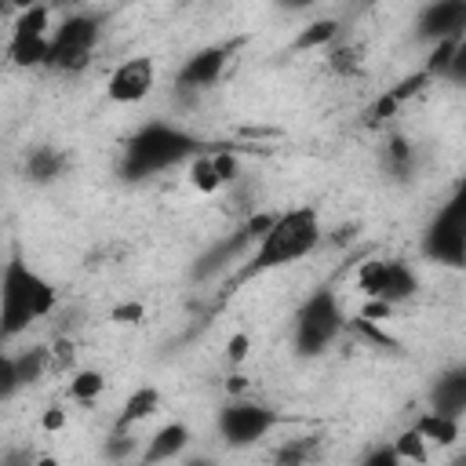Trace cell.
I'll return each mask as SVG.
<instances>
[{"mask_svg":"<svg viewBox=\"0 0 466 466\" xmlns=\"http://www.w3.org/2000/svg\"><path fill=\"white\" fill-rule=\"evenodd\" d=\"M197 153H204V142L178 127V124H167V120H146L127 142H124V153H120V178L124 182H146L175 164H186L193 160Z\"/></svg>","mask_w":466,"mask_h":466,"instance_id":"1","label":"cell"},{"mask_svg":"<svg viewBox=\"0 0 466 466\" xmlns=\"http://www.w3.org/2000/svg\"><path fill=\"white\" fill-rule=\"evenodd\" d=\"M324 237V226H320V215L317 208L309 204H295L288 211H277L269 229L258 237L255 251H251V262L240 269V280L244 277H255V273H266V269H280V266H291L306 255L317 251Z\"/></svg>","mask_w":466,"mask_h":466,"instance_id":"2","label":"cell"},{"mask_svg":"<svg viewBox=\"0 0 466 466\" xmlns=\"http://www.w3.org/2000/svg\"><path fill=\"white\" fill-rule=\"evenodd\" d=\"M58 306V288L25 258L11 255L0 277V339L11 342Z\"/></svg>","mask_w":466,"mask_h":466,"instance_id":"3","label":"cell"},{"mask_svg":"<svg viewBox=\"0 0 466 466\" xmlns=\"http://www.w3.org/2000/svg\"><path fill=\"white\" fill-rule=\"evenodd\" d=\"M419 251L426 262H437L444 269H466V175L426 222Z\"/></svg>","mask_w":466,"mask_h":466,"instance_id":"4","label":"cell"},{"mask_svg":"<svg viewBox=\"0 0 466 466\" xmlns=\"http://www.w3.org/2000/svg\"><path fill=\"white\" fill-rule=\"evenodd\" d=\"M106 33V15L102 11H69L58 18L55 33H51V51H47V66L58 76H76L91 66L98 44Z\"/></svg>","mask_w":466,"mask_h":466,"instance_id":"5","label":"cell"},{"mask_svg":"<svg viewBox=\"0 0 466 466\" xmlns=\"http://www.w3.org/2000/svg\"><path fill=\"white\" fill-rule=\"evenodd\" d=\"M342 331H346V313L339 306V295L331 288H317L299 302L291 317V350L302 360H313L328 353Z\"/></svg>","mask_w":466,"mask_h":466,"instance_id":"6","label":"cell"},{"mask_svg":"<svg viewBox=\"0 0 466 466\" xmlns=\"http://www.w3.org/2000/svg\"><path fill=\"white\" fill-rule=\"evenodd\" d=\"M277 422H280L277 408L244 400V397H229L215 415V430L229 448H251L255 441L269 437L277 430Z\"/></svg>","mask_w":466,"mask_h":466,"instance_id":"7","label":"cell"},{"mask_svg":"<svg viewBox=\"0 0 466 466\" xmlns=\"http://www.w3.org/2000/svg\"><path fill=\"white\" fill-rule=\"evenodd\" d=\"M51 7L47 4H29L18 11L15 25H11V40H7V58L18 69H36L47 66V51H51Z\"/></svg>","mask_w":466,"mask_h":466,"instance_id":"8","label":"cell"},{"mask_svg":"<svg viewBox=\"0 0 466 466\" xmlns=\"http://www.w3.org/2000/svg\"><path fill=\"white\" fill-rule=\"evenodd\" d=\"M357 288L386 306H400L419 291V277L404 258H368L357 269Z\"/></svg>","mask_w":466,"mask_h":466,"instance_id":"9","label":"cell"},{"mask_svg":"<svg viewBox=\"0 0 466 466\" xmlns=\"http://www.w3.org/2000/svg\"><path fill=\"white\" fill-rule=\"evenodd\" d=\"M269 222H273V215H251L244 226H237V233H229V237H222L218 244H211V248L193 262V269H189L193 280H208V277L222 273L229 262H237L248 244H258V237L269 229Z\"/></svg>","mask_w":466,"mask_h":466,"instance_id":"10","label":"cell"},{"mask_svg":"<svg viewBox=\"0 0 466 466\" xmlns=\"http://www.w3.org/2000/svg\"><path fill=\"white\" fill-rule=\"evenodd\" d=\"M55 368V350L47 346H29V350H4L0 353V400H11L22 386L40 382Z\"/></svg>","mask_w":466,"mask_h":466,"instance_id":"11","label":"cell"},{"mask_svg":"<svg viewBox=\"0 0 466 466\" xmlns=\"http://www.w3.org/2000/svg\"><path fill=\"white\" fill-rule=\"evenodd\" d=\"M466 33V0H426L415 15V40L441 44Z\"/></svg>","mask_w":466,"mask_h":466,"instance_id":"12","label":"cell"},{"mask_svg":"<svg viewBox=\"0 0 466 466\" xmlns=\"http://www.w3.org/2000/svg\"><path fill=\"white\" fill-rule=\"evenodd\" d=\"M153 84H157V62L146 58V55H135V58H124V62L109 73L106 95H109V102H116V106H135V102H142V98L153 91Z\"/></svg>","mask_w":466,"mask_h":466,"instance_id":"13","label":"cell"},{"mask_svg":"<svg viewBox=\"0 0 466 466\" xmlns=\"http://www.w3.org/2000/svg\"><path fill=\"white\" fill-rule=\"evenodd\" d=\"M229 55H233L229 44H211V47L193 51L175 73V91H208V87H215L226 73Z\"/></svg>","mask_w":466,"mask_h":466,"instance_id":"14","label":"cell"},{"mask_svg":"<svg viewBox=\"0 0 466 466\" xmlns=\"http://www.w3.org/2000/svg\"><path fill=\"white\" fill-rule=\"evenodd\" d=\"M240 171L233 153H197L189 160V182L197 193H218L226 182H233Z\"/></svg>","mask_w":466,"mask_h":466,"instance_id":"15","label":"cell"},{"mask_svg":"<svg viewBox=\"0 0 466 466\" xmlns=\"http://www.w3.org/2000/svg\"><path fill=\"white\" fill-rule=\"evenodd\" d=\"M430 408L455 419L466 415V364H451L430 382Z\"/></svg>","mask_w":466,"mask_h":466,"instance_id":"16","label":"cell"},{"mask_svg":"<svg viewBox=\"0 0 466 466\" xmlns=\"http://www.w3.org/2000/svg\"><path fill=\"white\" fill-rule=\"evenodd\" d=\"M66 167H69V157H66L62 149H55V146H33V149L25 153V178H29L33 186H51V182H58V178L66 175Z\"/></svg>","mask_w":466,"mask_h":466,"instance_id":"17","label":"cell"},{"mask_svg":"<svg viewBox=\"0 0 466 466\" xmlns=\"http://www.w3.org/2000/svg\"><path fill=\"white\" fill-rule=\"evenodd\" d=\"M186 448H189V426H186V422H164V426L149 437V444L142 448V459H146V462H171V459H178Z\"/></svg>","mask_w":466,"mask_h":466,"instance_id":"18","label":"cell"},{"mask_svg":"<svg viewBox=\"0 0 466 466\" xmlns=\"http://www.w3.org/2000/svg\"><path fill=\"white\" fill-rule=\"evenodd\" d=\"M160 408V390L157 386H138L127 400H124V408L116 411V422H113V430H124V433H131L138 422H146L153 411Z\"/></svg>","mask_w":466,"mask_h":466,"instance_id":"19","label":"cell"},{"mask_svg":"<svg viewBox=\"0 0 466 466\" xmlns=\"http://www.w3.org/2000/svg\"><path fill=\"white\" fill-rule=\"evenodd\" d=\"M382 167H386L397 182L415 178V167H419L415 142H411L408 135H390V138H386V149H382Z\"/></svg>","mask_w":466,"mask_h":466,"instance_id":"20","label":"cell"},{"mask_svg":"<svg viewBox=\"0 0 466 466\" xmlns=\"http://www.w3.org/2000/svg\"><path fill=\"white\" fill-rule=\"evenodd\" d=\"M430 80H433V76H430L426 69H419L415 76H408V80H400V84H397L393 91H386L382 98H375V106H371V109H368L364 116H368L371 124H375V120H386V116H393V113L400 109V102H404V98H411V95H415V91H419L422 84H430Z\"/></svg>","mask_w":466,"mask_h":466,"instance_id":"21","label":"cell"},{"mask_svg":"<svg viewBox=\"0 0 466 466\" xmlns=\"http://www.w3.org/2000/svg\"><path fill=\"white\" fill-rule=\"evenodd\" d=\"M415 430L426 437V444H437V448H451L459 441V419L444 415V411H433V408L415 419Z\"/></svg>","mask_w":466,"mask_h":466,"instance_id":"22","label":"cell"},{"mask_svg":"<svg viewBox=\"0 0 466 466\" xmlns=\"http://www.w3.org/2000/svg\"><path fill=\"white\" fill-rule=\"evenodd\" d=\"M102 390H106V375L95 371V368H80V371L69 379V397H73L76 404H95V400L102 397Z\"/></svg>","mask_w":466,"mask_h":466,"instance_id":"23","label":"cell"},{"mask_svg":"<svg viewBox=\"0 0 466 466\" xmlns=\"http://www.w3.org/2000/svg\"><path fill=\"white\" fill-rule=\"evenodd\" d=\"M328 66H331L335 73H342V76L360 73V66H364V51H360L357 44H342V47H335V51L328 55Z\"/></svg>","mask_w":466,"mask_h":466,"instance_id":"24","label":"cell"},{"mask_svg":"<svg viewBox=\"0 0 466 466\" xmlns=\"http://www.w3.org/2000/svg\"><path fill=\"white\" fill-rule=\"evenodd\" d=\"M393 444H397V451H400L404 462H426V459H430V451H426V437H422L415 426L404 430L400 437H393Z\"/></svg>","mask_w":466,"mask_h":466,"instance_id":"25","label":"cell"},{"mask_svg":"<svg viewBox=\"0 0 466 466\" xmlns=\"http://www.w3.org/2000/svg\"><path fill=\"white\" fill-rule=\"evenodd\" d=\"M339 36V22L335 18H324V22H313L299 40H295V47H302V51H309V47H320V44H331Z\"/></svg>","mask_w":466,"mask_h":466,"instance_id":"26","label":"cell"},{"mask_svg":"<svg viewBox=\"0 0 466 466\" xmlns=\"http://www.w3.org/2000/svg\"><path fill=\"white\" fill-rule=\"evenodd\" d=\"M441 80H448V84H462V87H466V33L451 44V51H448V66H444Z\"/></svg>","mask_w":466,"mask_h":466,"instance_id":"27","label":"cell"},{"mask_svg":"<svg viewBox=\"0 0 466 466\" xmlns=\"http://www.w3.org/2000/svg\"><path fill=\"white\" fill-rule=\"evenodd\" d=\"M317 451V437H295V441H288L280 451H277V459L280 462H302V459H309Z\"/></svg>","mask_w":466,"mask_h":466,"instance_id":"28","label":"cell"},{"mask_svg":"<svg viewBox=\"0 0 466 466\" xmlns=\"http://www.w3.org/2000/svg\"><path fill=\"white\" fill-rule=\"evenodd\" d=\"M135 448H138V441H135L131 433L113 430V433H109V441H106V448H102V455H106V459H127Z\"/></svg>","mask_w":466,"mask_h":466,"instance_id":"29","label":"cell"},{"mask_svg":"<svg viewBox=\"0 0 466 466\" xmlns=\"http://www.w3.org/2000/svg\"><path fill=\"white\" fill-rule=\"evenodd\" d=\"M360 462H364V466H400L404 459H400L397 444H382V448H371V451H368Z\"/></svg>","mask_w":466,"mask_h":466,"instance_id":"30","label":"cell"},{"mask_svg":"<svg viewBox=\"0 0 466 466\" xmlns=\"http://www.w3.org/2000/svg\"><path fill=\"white\" fill-rule=\"evenodd\" d=\"M244 353H248V335H233L229 346H226V357L237 364V360H244Z\"/></svg>","mask_w":466,"mask_h":466,"instance_id":"31","label":"cell"},{"mask_svg":"<svg viewBox=\"0 0 466 466\" xmlns=\"http://www.w3.org/2000/svg\"><path fill=\"white\" fill-rule=\"evenodd\" d=\"M66 426V411L62 408H47V415H44V430H62Z\"/></svg>","mask_w":466,"mask_h":466,"instance_id":"32","label":"cell"},{"mask_svg":"<svg viewBox=\"0 0 466 466\" xmlns=\"http://www.w3.org/2000/svg\"><path fill=\"white\" fill-rule=\"evenodd\" d=\"M113 317L116 320H135V317H142V306H120V309H113Z\"/></svg>","mask_w":466,"mask_h":466,"instance_id":"33","label":"cell"},{"mask_svg":"<svg viewBox=\"0 0 466 466\" xmlns=\"http://www.w3.org/2000/svg\"><path fill=\"white\" fill-rule=\"evenodd\" d=\"M317 0H277V7H284V11H302V7H313Z\"/></svg>","mask_w":466,"mask_h":466,"instance_id":"34","label":"cell"},{"mask_svg":"<svg viewBox=\"0 0 466 466\" xmlns=\"http://www.w3.org/2000/svg\"><path fill=\"white\" fill-rule=\"evenodd\" d=\"M11 4H15L18 11H22V7H29V4H36V0H11Z\"/></svg>","mask_w":466,"mask_h":466,"instance_id":"35","label":"cell"}]
</instances>
